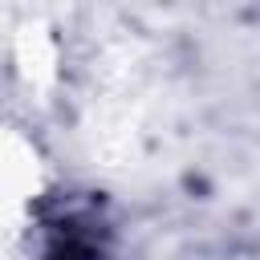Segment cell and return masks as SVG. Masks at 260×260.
<instances>
[{
	"label": "cell",
	"instance_id": "1",
	"mask_svg": "<svg viewBox=\"0 0 260 260\" xmlns=\"http://www.w3.org/2000/svg\"><path fill=\"white\" fill-rule=\"evenodd\" d=\"M57 260H102V256H98L93 248H85V244H69V248H65Z\"/></svg>",
	"mask_w": 260,
	"mask_h": 260
}]
</instances>
